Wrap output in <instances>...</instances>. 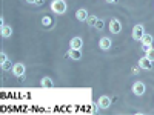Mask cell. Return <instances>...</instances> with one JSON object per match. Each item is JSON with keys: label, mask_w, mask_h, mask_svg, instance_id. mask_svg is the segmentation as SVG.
<instances>
[{"label": "cell", "mask_w": 154, "mask_h": 115, "mask_svg": "<svg viewBox=\"0 0 154 115\" xmlns=\"http://www.w3.org/2000/svg\"><path fill=\"white\" fill-rule=\"evenodd\" d=\"M68 9V5L65 0H53L51 2V11L56 12V14H65Z\"/></svg>", "instance_id": "obj_1"}, {"label": "cell", "mask_w": 154, "mask_h": 115, "mask_svg": "<svg viewBox=\"0 0 154 115\" xmlns=\"http://www.w3.org/2000/svg\"><path fill=\"white\" fill-rule=\"evenodd\" d=\"M146 32H145V26L142 23H137V25H134L133 26V32H131V37L134 38L136 42H140L142 40V37L145 35Z\"/></svg>", "instance_id": "obj_2"}, {"label": "cell", "mask_w": 154, "mask_h": 115, "mask_svg": "<svg viewBox=\"0 0 154 115\" xmlns=\"http://www.w3.org/2000/svg\"><path fill=\"white\" fill-rule=\"evenodd\" d=\"M12 75L17 77V78H22V77H25V72H26V66L23 65V63H16L14 66H12Z\"/></svg>", "instance_id": "obj_3"}, {"label": "cell", "mask_w": 154, "mask_h": 115, "mask_svg": "<svg viewBox=\"0 0 154 115\" xmlns=\"http://www.w3.org/2000/svg\"><path fill=\"white\" fill-rule=\"evenodd\" d=\"M108 26H109V31L112 34H120V31H122V23L119 19H111Z\"/></svg>", "instance_id": "obj_4"}, {"label": "cell", "mask_w": 154, "mask_h": 115, "mask_svg": "<svg viewBox=\"0 0 154 115\" xmlns=\"http://www.w3.org/2000/svg\"><path fill=\"white\" fill-rule=\"evenodd\" d=\"M131 89H133V94H134V95L140 97V95H143V94H145L146 86H145V83H142V81H136V83L133 84Z\"/></svg>", "instance_id": "obj_5"}, {"label": "cell", "mask_w": 154, "mask_h": 115, "mask_svg": "<svg viewBox=\"0 0 154 115\" xmlns=\"http://www.w3.org/2000/svg\"><path fill=\"white\" fill-rule=\"evenodd\" d=\"M137 65H139V68H140V69L149 71V69L152 68V60H149V58L145 55V57H142V58L139 60V63H137Z\"/></svg>", "instance_id": "obj_6"}, {"label": "cell", "mask_w": 154, "mask_h": 115, "mask_svg": "<svg viewBox=\"0 0 154 115\" xmlns=\"http://www.w3.org/2000/svg\"><path fill=\"white\" fill-rule=\"evenodd\" d=\"M111 46H112V40L109 37H102L99 40V48L102 51H108V49H111Z\"/></svg>", "instance_id": "obj_7"}, {"label": "cell", "mask_w": 154, "mask_h": 115, "mask_svg": "<svg viewBox=\"0 0 154 115\" xmlns=\"http://www.w3.org/2000/svg\"><path fill=\"white\" fill-rule=\"evenodd\" d=\"M97 105H99L100 109H108V108L111 106V98H109L108 95H102V97H99Z\"/></svg>", "instance_id": "obj_8"}, {"label": "cell", "mask_w": 154, "mask_h": 115, "mask_svg": "<svg viewBox=\"0 0 154 115\" xmlns=\"http://www.w3.org/2000/svg\"><path fill=\"white\" fill-rule=\"evenodd\" d=\"M82 46H83L82 37H72L69 40V48H72V49H82Z\"/></svg>", "instance_id": "obj_9"}, {"label": "cell", "mask_w": 154, "mask_h": 115, "mask_svg": "<svg viewBox=\"0 0 154 115\" xmlns=\"http://www.w3.org/2000/svg\"><path fill=\"white\" fill-rule=\"evenodd\" d=\"M88 17H89V14H88V11H86L85 8L77 9V12H75V19L79 20V22H86Z\"/></svg>", "instance_id": "obj_10"}, {"label": "cell", "mask_w": 154, "mask_h": 115, "mask_svg": "<svg viewBox=\"0 0 154 115\" xmlns=\"http://www.w3.org/2000/svg\"><path fill=\"white\" fill-rule=\"evenodd\" d=\"M66 55H68L71 60H80V58H82V51H80V49H72V48H69V51L66 52Z\"/></svg>", "instance_id": "obj_11"}, {"label": "cell", "mask_w": 154, "mask_h": 115, "mask_svg": "<svg viewBox=\"0 0 154 115\" xmlns=\"http://www.w3.org/2000/svg\"><path fill=\"white\" fill-rule=\"evenodd\" d=\"M2 37L3 38H8V37H11L12 35V26H8V25H3L2 26Z\"/></svg>", "instance_id": "obj_12"}, {"label": "cell", "mask_w": 154, "mask_h": 115, "mask_svg": "<svg viewBox=\"0 0 154 115\" xmlns=\"http://www.w3.org/2000/svg\"><path fill=\"white\" fill-rule=\"evenodd\" d=\"M40 86L42 87H53L54 86V81L49 78V77H43V78L40 80Z\"/></svg>", "instance_id": "obj_13"}, {"label": "cell", "mask_w": 154, "mask_h": 115, "mask_svg": "<svg viewBox=\"0 0 154 115\" xmlns=\"http://www.w3.org/2000/svg\"><path fill=\"white\" fill-rule=\"evenodd\" d=\"M152 40H154V38H152L151 34H145L140 42H142V45H145V46H151V45H152Z\"/></svg>", "instance_id": "obj_14"}, {"label": "cell", "mask_w": 154, "mask_h": 115, "mask_svg": "<svg viewBox=\"0 0 154 115\" xmlns=\"http://www.w3.org/2000/svg\"><path fill=\"white\" fill-rule=\"evenodd\" d=\"M97 20H99V17H97V16H89V17H88V20H86L88 26L94 28V26H96V23H97Z\"/></svg>", "instance_id": "obj_15"}, {"label": "cell", "mask_w": 154, "mask_h": 115, "mask_svg": "<svg viewBox=\"0 0 154 115\" xmlns=\"http://www.w3.org/2000/svg\"><path fill=\"white\" fill-rule=\"evenodd\" d=\"M12 66H14V65H12V61H9L8 58L2 61V69L3 71H9V69H12Z\"/></svg>", "instance_id": "obj_16"}, {"label": "cell", "mask_w": 154, "mask_h": 115, "mask_svg": "<svg viewBox=\"0 0 154 115\" xmlns=\"http://www.w3.org/2000/svg\"><path fill=\"white\" fill-rule=\"evenodd\" d=\"M42 25L43 26H51V25H53V19H51L49 16H43L42 17Z\"/></svg>", "instance_id": "obj_17"}, {"label": "cell", "mask_w": 154, "mask_h": 115, "mask_svg": "<svg viewBox=\"0 0 154 115\" xmlns=\"http://www.w3.org/2000/svg\"><path fill=\"white\" fill-rule=\"evenodd\" d=\"M96 29H99V31H102V29H103L105 28V22L103 20H102V19H99L97 20V23H96V26H94Z\"/></svg>", "instance_id": "obj_18"}, {"label": "cell", "mask_w": 154, "mask_h": 115, "mask_svg": "<svg viewBox=\"0 0 154 115\" xmlns=\"http://www.w3.org/2000/svg\"><path fill=\"white\" fill-rule=\"evenodd\" d=\"M145 54H146V57H148L149 60H152V61H154V48H149Z\"/></svg>", "instance_id": "obj_19"}, {"label": "cell", "mask_w": 154, "mask_h": 115, "mask_svg": "<svg viewBox=\"0 0 154 115\" xmlns=\"http://www.w3.org/2000/svg\"><path fill=\"white\" fill-rule=\"evenodd\" d=\"M8 57H6V54L5 52H2V54H0V61H3V60H6Z\"/></svg>", "instance_id": "obj_20"}, {"label": "cell", "mask_w": 154, "mask_h": 115, "mask_svg": "<svg viewBox=\"0 0 154 115\" xmlns=\"http://www.w3.org/2000/svg\"><path fill=\"white\" fill-rule=\"evenodd\" d=\"M139 71H140V68H133V69H131V72H133V74H136V75L139 74Z\"/></svg>", "instance_id": "obj_21"}, {"label": "cell", "mask_w": 154, "mask_h": 115, "mask_svg": "<svg viewBox=\"0 0 154 115\" xmlns=\"http://www.w3.org/2000/svg\"><path fill=\"white\" fill-rule=\"evenodd\" d=\"M43 2H45V0H37L35 5H37V6H42V5H43Z\"/></svg>", "instance_id": "obj_22"}, {"label": "cell", "mask_w": 154, "mask_h": 115, "mask_svg": "<svg viewBox=\"0 0 154 115\" xmlns=\"http://www.w3.org/2000/svg\"><path fill=\"white\" fill-rule=\"evenodd\" d=\"M25 2H26V3H29V5H35V2H37V0H25Z\"/></svg>", "instance_id": "obj_23"}, {"label": "cell", "mask_w": 154, "mask_h": 115, "mask_svg": "<svg viewBox=\"0 0 154 115\" xmlns=\"http://www.w3.org/2000/svg\"><path fill=\"white\" fill-rule=\"evenodd\" d=\"M149 48H151V46H145V45H142V51H143V52H146Z\"/></svg>", "instance_id": "obj_24"}, {"label": "cell", "mask_w": 154, "mask_h": 115, "mask_svg": "<svg viewBox=\"0 0 154 115\" xmlns=\"http://www.w3.org/2000/svg\"><path fill=\"white\" fill-rule=\"evenodd\" d=\"M106 3H109V5H112V3H117V0H106Z\"/></svg>", "instance_id": "obj_25"}, {"label": "cell", "mask_w": 154, "mask_h": 115, "mask_svg": "<svg viewBox=\"0 0 154 115\" xmlns=\"http://www.w3.org/2000/svg\"><path fill=\"white\" fill-rule=\"evenodd\" d=\"M97 111H99V108H97V106H96V105H94V106H93V112H94V114H96V112H97Z\"/></svg>", "instance_id": "obj_26"}]
</instances>
